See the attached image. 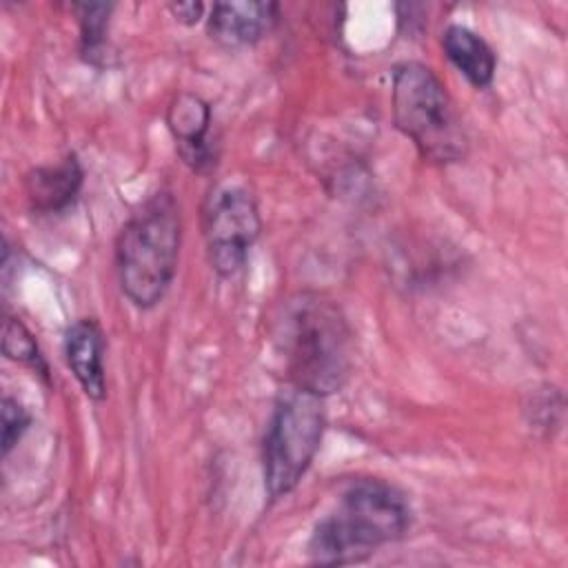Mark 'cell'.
I'll use <instances>...</instances> for the list:
<instances>
[{"instance_id":"cell-10","label":"cell","mask_w":568,"mask_h":568,"mask_svg":"<svg viewBox=\"0 0 568 568\" xmlns=\"http://www.w3.org/2000/svg\"><path fill=\"white\" fill-rule=\"evenodd\" d=\"M84 182V171L75 155H67L55 164L36 166L24 180V193L31 211L51 215L69 209Z\"/></svg>"},{"instance_id":"cell-2","label":"cell","mask_w":568,"mask_h":568,"mask_svg":"<svg viewBox=\"0 0 568 568\" xmlns=\"http://www.w3.org/2000/svg\"><path fill=\"white\" fill-rule=\"evenodd\" d=\"M413 524L406 495L375 477L353 479L333 508L313 526L306 552L313 564L346 566L402 539Z\"/></svg>"},{"instance_id":"cell-7","label":"cell","mask_w":568,"mask_h":568,"mask_svg":"<svg viewBox=\"0 0 568 568\" xmlns=\"http://www.w3.org/2000/svg\"><path fill=\"white\" fill-rule=\"evenodd\" d=\"M166 126L175 140L180 160L193 173H211L220 158V142L213 133V111L195 93H180L166 109Z\"/></svg>"},{"instance_id":"cell-8","label":"cell","mask_w":568,"mask_h":568,"mask_svg":"<svg viewBox=\"0 0 568 568\" xmlns=\"http://www.w3.org/2000/svg\"><path fill=\"white\" fill-rule=\"evenodd\" d=\"M277 16L280 7L275 2H215L209 9L206 31L224 49H244L268 36L277 24Z\"/></svg>"},{"instance_id":"cell-5","label":"cell","mask_w":568,"mask_h":568,"mask_svg":"<svg viewBox=\"0 0 568 568\" xmlns=\"http://www.w3.org/2000/svg\"><path fill=\"white\" fill-rule=\"evenodd\" d=\"M324 428L326 408L322 395L295 386L280 395L262 439V475L271 499L295 490L320 450Z\"/></svg>"},{"instance_id":"cell-16","label":"cell","mask_w":568,"mask_h":568,"mask_svg":"<svg viewBox=\"0 0 568 568\" xmlns=\"http://www.w3.org/2000/svg\"><path fill=\"white\" fill-rule=\"evenodd\" d=\"M171 11H173L175 20H180L184 24H195L202 18L204 4L202 2H178V4H171Z\"/></svg>"},{"instance_id":"cell-3","label":"cell","mask_w":568,"mask_h":568,"mask_svg":"<svg viewBox=\"0 0 568 568\" xmlns=\"http://www.w3.org/2000/svg\"><path fill=\"white\" fill-rule=\"evenodd\" d=\"M182 215L169 191L146 197L115 237V275L124 297L146 311L158 306L178 271Z\"/></svg>"},{"instance_id":"cell-15","label":"cell","mask_w":568,"mask_h":568,"mask_svg":"<svg viewBox=\"0 0 568 568\" xmlns=\"http://www.w3.org/2000/svg\"><path fill=\"white\" fill-rule=\"evenodd\" d=\"M31 426L29 410L13 397H2V457H7L13 446L22 439L27 428Z\"/></svg>"},{"instance_id":"cell-11","label":"cell","mask_w":568,"mask_h":568,"mask_svg":"<svg viewBox=\"0 0 568 568\" xmlns=\"http://www.w3.org/2000/svg\"><path fill=\"white\" fill-rule=\"evenodd\" d=\"M442 49L448 62L473 84L475 89L490 87L497 71V55L490 44L473 29L450 24L442 33Z\"/></svg>"},{"instance_id":"cell-13","label":"cell","mask_w":568,"mask_h":568,"mask_svg":"<svg viewBox=\"0 0 568 568\" xmlns=\"http://www.w3.org/2000/svg\"><path fill=\"white\" fill-rule=\"evenodd\" d=\"M2 353L13 362H22V364H29V366L47 373V366L42 362L36 337L18 317H7V322H4Z\"/></svg>"},{"instance_id":"cell-14","label":"cell","mask_w":568,"mask_h":568,"mask_svg":"<svg viewBox=\"0 0 568 568\" xmlns=\"http://www.w3.org/2000/svg\"><path fill=\"white\" fill-rule=\"evenodd\" d=\"M561 410H564V397H561V393H559L557 388H552V386L539 388V390L530 397V406H526V413L530 415L528 422H530L535 428H544V430H550V428H557V426H559Z\"/></svg>"},{"instance_id":"cell-12","label":"cell","mask_w":568,"mask_h":568,"mask_svg":"<svg viewBox=\"0 0 568 568\" xmlns=\"http://www.w3.org/2000/svg\"><path fill=\"white\" fill-rule=\"evenodd\" d=\"M73 11L78 13V22H80V51L84 53L87 60L95 62V55H100L106 40L104 36H106L113 4L80 2V4H73Z\"/></svg>"},{"instance_id":"cell-1","label":"cell","mask_w":568,"mask_h":568,"mask_svg":"<svg viewBox=\"0 0 568 568\" xmlns=\"http://www.w3.org/2000/svg\"><path fill=\"white\" fill-rule=\"evenodd\" d=\"M271 339L291 386L326 397L348 382L353 331L331 297L315 291L286 297L273 320Z\"/></svg>"},{"instance_id":"cell-6","label":"cell","mask_w":568,"mask_h":568,"mask_svg":"<svg viewBox=\"0 0 568 568\" xmlns=\"http://www.w3.org/2000/svg\"><path fill=\"white\" fill-rule=\"evenodd\" d=\"M260 231L257 200L244 184L226 182L211 191L202 213V233L209 264L220 277L242 271Z\"/></svg>"},{"instance_id":"cell-9","label":"cell","mask_w":568,"mask_h":568,"mask_svg":"<svg viewBox=\"0 0 568 568\" xmlns=\"http://www.w3.org/2000/svg\"><path fill=\"white\" fill-rule=\"evenodd\" d=\"M64 357L84 395L102 402L106 397L104 333L95 320H78L67 328Z\"/></svg>"},{"instance_id":"cell-4","label":"cell","mask_w":568,"mask_h":568,"mask_svg":"<svg viewBox=\"0 0 568 568\" xmlns=\"http://www.w3.org/2000/svg\"><path fill=\"white\" fill-rule=\"evenodd\" d=\"M390 113L397 131L424 160L450 164L464 158L466 133L446 87L430 67L413 60L393 67Z\"/></svg>"}]
</instances>
